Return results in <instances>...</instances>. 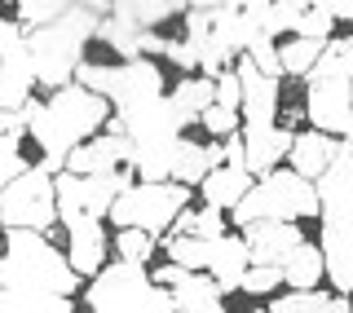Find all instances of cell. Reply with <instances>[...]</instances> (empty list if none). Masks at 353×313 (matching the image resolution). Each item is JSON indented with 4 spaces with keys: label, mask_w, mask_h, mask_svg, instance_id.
Returning <instances> with one entry per match:
<instances>
[{
    "label": "cell",
    "mask_w": 353,
    "mask_h": 313,
    "mask_svg": "<svg viewBox=\"0 0 353 313\" xmlns=\"http://www.w3.org/2000/svg\"><path fill=\"white\" fill-rule=\"evenodd\" d=\"M22 119H27V132L40 141L44 159L62 163L71 159V150H80L84 141L97 137V128L110 124V102L97 93H88L84 84H66L58 93L49 97V102H27L22 110Z\"/></svg>",
    "instance_id": "6da1fadb"
},
{
    "label": "cell",
    "mask_w": 353,
    "mask_h": 313,
    "mask_svg": "<svg viewBox=\"0 0 353 313\" xmlns=\"http://www.w3.org/2000/svg\"><path fill=\"white\" fill-rule=\"evenodd\" d=\"M110 5H66V14L44 31H27V53L36 62V84L66 88L75 84V71L84 66V44L97 36Z\"/></svg>",
    "instance_id": "7a4b0ae2"
},
{
    "label": "cell",
    "mask_w": 353,
    "mask_h": 313,
    "mask_svg": "<svg viewBox=\"0 0 353 313\" xmlns=\"http://www.w3.org/2000/svg\"><path fill=\"white\" fill-rule=\"evenodd\" d=\"M0 287L5 292H40V296L75 300L80 274L71 270V261L44 234L14 230V234H5V252H0Z\"/></svg>",
    "instance_id": "3957f363"
},
{
    "label": "cell",
    "mask_w": 353,
    "mask_h": 313,
    "mask_svg": "<svg viewBox=\"0 0 353 313\" xmlns=\"http://www.w3.org/2000/svg\"><path fill=\"white\" fill-rule=\"evenodd\" d=\"M185 44H190L199 71L216 80L225 62H234L248 49V27H243V5H190L185 9Z\"/></svg>",
    "instance_id": "277c9868"
},
{
    "label": "cell",
    "mask_w": 353,
    "mask_h": 313,
    "mask_svg": "<svg viewBox=\"0 0 353 313\" xmlns=\"http://www.w3.org/2000/svg\"><path fill=\"white\" fill-rule=\"evenodd\" d=\"M301 216H323V203H318V185L305 181L292 168H279V172L261 176L252 185V194L230 212L239 230L261 225V221H283V225H296Z\"/></svg>",
    "instance_id": "5b68a950"
},
{
    "label": "cell",
    "mask_w": 353,
    "mask_h": 313,
    "mask_svg": "<svg viewBox=\"0 0 353 313\" xmlns=\"http://www.w3.org/2000/svg\"><path fill=\"white\" fill-rule=\"evenodd\" d=\"M88 313H176L172 292L154 287V278L146 265H128L115 261L88 283L84 292Z\"/></svg>",
    "instance_id": "8992f818"
},
{
    "label": "cell",
    "mask_w": 353,
    "mask_h": 313,
    "mask_svg": "<svg viewBox=\"0 0 353 313\" xmlns=\"http://www.w3.org/2000/svg\"><path fill=\"white\" fill-rule=\"evenodd\" d=\"M75 84H84L88 93H97V97H106L115 115H128V110H137V106H150V102H159V97H168L163 93V71H159V62H150V58L119 62V66L84 62L80 71H75Z\"/></svg>",
    "instance_id": "52a82bcc"
},
{
    "label": "cell",
    "mask_w": 353,
    "mask_h": 313,
    "mask_svg": "<svg viewBox=\"0 0 353 313\" xmlns=\"http://www.w3.org/2000/svg\"><path fill=\"white\" fill-rule=\"evenodd\" d=\"M190 203V190L176 181H132L110 208V225L119 230H141V234H168L176 225V216Z\"/></svg>",
    "instance_id": "ba28073f"
},
{
    "label": "cell",
    "mask_w": 353,
    "mask_h": 313,
    "mask_svg": "<svg viewBox=\"0 0 353 313\" xmlns=\"http://www.w3.org/2000/svg\"><path fill=\"white\" fill-rule=\"evenodd\" d=\"M0 225H5V234L14 230L49 234L58 225V185L44 168H31L9 190H0Z\"/></svg>",
    "instance_id": "9c48e42d"
},
{
    "label": "cell",
    "mask_w": 353,
    "mask_h": 313,
    "mask_svg": "<svg viewBox=\"0 0 353 313\" xmlns=\"http://www.w3.org/2000/svg\"><path fill=\"white\" fill-rule=\"evenodd\" d=\"M132 154V141L119 119H110L106 132H97L93 141H84L80 150H71V159H66V172L75 176H97V172H119V168L128 163Z\"/></svg>",
    "instance_id": "30bf717a"
},
{
    "label": "cell",
    "mask_w": 353,
    "mask_h": 313,
    "mask_svg": "<svg viewBox=\"0 0 353 313\" xmlns=\"http://www.w3.org/2000/svg\"><path fill=\"white\" fill-rule=\"evenodd\" d=\"M115 119L124 124L132 146H172L185 132V124L176 119L168 97H159V102H150V106H137V110H128V115H115Z\"/></svg>",
    "instance_id": "8fae6325"
},
{
    "label": "cell",
    "mask_w": 353,
    "mask_h": 313,
    "mask_svg": "<svg viewBox=\"0 0 353 313\" xmlns=\"http://www.w3.org/2000/svg\"><path fill=\"white\" fill-rule=\"evenodd\" d=\"M239 137H243V154H248V172L256 181L279 172L283 154H292V146H296V132L283 124H243Z\"/></svg>",
    "instance_id": "7c38bea8"
},
{
    "label": "cell",
    "mask_w": 353,
    "mask_h": 313,
    "mask_svg": "<svg viewBox=\"0 0 353 313\" xmlns=\"http://www.w3.org/2000/svg\"><path fill=\"white\" fill-rule=\"evenodd\" d=\"M243 243L252 252V265H265V270H283L287 256L296 248H305V234L296 225H283V221H261V225H248L243 230Z\"/></svg>",
    "instance_id": "4fadbf2b"
},
{
    "label": "cell",
    "mask_w": 353,
    "mask_h": 313,
    "mask_svg": "<svg viewBox=\"0 0 353 313\" xmlns=\"http://www.w3.org/2000/svg\"><path fill=\"white\" fill-rule=\"evenodd\" d=\"M318 252H323V265H327L336 296H349L353 292V221H323Z\"/></svg>",
    "instance_id": "5bb4252c"
},
{
    "label": "cell",
    "mask_w": 353,
    "mask_h": 313,
    "mask_svg": "<svg viewBox=\"0 0 353 313\" xmlns=\"http://www.w3.org/2000/svg\"><path fill=\"white\" fill-rule=\"evenodd\" d=\"M97 40L110 44V49L119 53L124 62H137V58H154L159 53L163 58V40L159 31H141V27H132L128 18H119V14H110L106 9V18H102V27H97Z\"/></svg>",
    "instance_id": "9a60e30c"
},
{
    "label": "cell",
    "mask_w": 353,
    "mask_h": 313,
    "mask_svg": "<svg viewBox=\"0 0 353 313\" xmlns=\"http://www.w3.org/2000/svg\"><path fill=\"white\" fill-rule=\"evenodd\" d=\"M318 185V203H323V221H353V141L340 146V159Z\"/></svg>",
    "instance_id": "2e32d148"
},
{
    "label": "cell",
    "mask_w": 353,
    "mask_h": 313,
    "mask_svg": "<svg viewBox=\"0 0 353 313\" xmlns=\"http://www.w3.org/2000/svg\"><path fill=\"white\" fill-rule=\"evenodd\" d=\"M252 270V252L248 243L234 239V234H225V239H212V248H208V278L221 287V292H239L243 278Z\"/></svg>",
    "instance_id": "e0dca14e"
},
{
    "label": "cell",
    "mask_w": 353,
    "mask_h": 313,
    "mask_svg": "<svg viewBox=\"0 0 353 313\" xmlns=\"http://www.w3.org/2000/svg\"><path fill=\"white\" fill-rule=\"evenodd\" d=\"M239 84H243V124H279V84L265 80L248 58L239 62Z\"/></svg>",
    "instance_id": "ac0fdd59"
},
{
    "label": "cell",
    "mask_w": 353,
    "mask_h": 313,
    "mask_svg": "<svg viewBox=\"0 0 353 313\" xmlns=\"http://www.w3.org/2000/svg\"><path fill=\"white\" fill-rule=\"evenodd\" d=\"M340 146L345 141L327 137V132H296V146H292V172H301L305 181H323L331 172V163L340 159Z\"/></svg>",
    "instance_id": "d6986e66"
},
{
    "label": "cell",
    "mask_w": 353,
    "mask_h": 313,
    "mask_svg": "<svg viewBox=\"0 0 353 313\" xmlns=\"http://www.w3.org/2000/svg\"><path fill=\"white\" fill-rule=\"evenodd\" d=\"M66 234H71V248H66L71 270L93 283V278L106 270V230H102V221H80V225L66 230Z\"/></svg>",
    "instance_id": "ffe728a7"
},
{
    "label": "cell",
    "mask_w": 353,
    "mask_h": 313,
    "mask_svg": "<svg viewBox=\"0 0 353 313\" xmlns=\"http://www.w3.org/2000/svg\"><path fill=\"white\" fill-rule=\"evenodd\" d=\"M31 84H36V62L27 53V40L0 62V110H27Z\"/></svg>",
    "instance_id": "44dd1931"
},
{
    "label": "cell",
    "mask_w": 353,
    "mask_h": 313,
    "mask_svg": "<svg viewBox=\"0 0 353 313\" xmlns=\"http://www.w3.org/2000/svg\"><path fill=\"white\" fill-rule=\"evenodd\" d=\"M252 172L248 168H212V172H208V181L199 185L203 190V208H216V212H234L243 199L252 194Z\"/></svg>",
    "instance_id": "7402d4cb"
},
{
    "label": "cell",
    "mask_w": 353,
    "mask_h": 313,
    "mask_svg": "<svg viewBox=\"0 0 353 313\" xmlns=\"http://www.w3.org/2000/svg\"><path fill=\"white\" fill-rule=\"evenodd\" d=\"M221 296H225V292H221V287H216L208 274H185L181 283L172 287L176 313H230Z\"/></svg>",
    "instance_id": "603a6c76"
},
{
    "label": "cell",
    "mask_w": 353,
    "mask_h": 313,
    "mask_svg": "<svg viewBox=\"0 0 353 313\" xmlns=\"http://www.w3.org/2000/svg\"><path fill=\"white\" fill-rule=\"evenodd\" d=\"M168 102L176 110V119L190 128L194 119H203V110L216 102V80H208V75H190V80H181L168 93Z\"/></svg>",
    "instance_id": "cb8c5ba5"
},
{
    "label": "cell",
    "mask_w": 353,
    "mask_h": 313,
    "mask_svg": "<svg viewBox=\"0 0 353 313\" xmlns=\"http://www.w3.org/2000/svg\"><path fill=\"white\" fill-rule=\"evenodd\" d=\"M132 185V172L119 168V172H97V176H84V199H88V216L93 221H106L115 199Z\"/></svg>",
    "instance_id": "d4e9b609"
},
{
    "label": "cell",
    "mask_w": 353,
    "mask_h": 313,
    "mask_svg": "<svg viewBox=\"0 0 353 313\" xmlns=\"http://www.w3.org/2000/svg\"><path fill=\"white\" fill-rule=\"evenodd\" d=\"M327 274L323 265V252H318V243H305V248H296L287 256L283 265V283L292 287V292H318V278Z\"/></svg>",
    "instance_id": "484cf974"
},
{
    "label": "cell",
    "mask_w": 353,
    "mask_h": 313,
    "mask_svg": "<svg viewBox=\"0 0 353 313\" xmlns=\"http://www.w3.org/2000/svg\"><path fill=\"white\" fill-rule=\"evenodd\" d=\"M270 313H353V305L336 292H287L270 305Z\"/></svg>",
    "instance_id": "4316f807"
},
{
    "label": "cell",
    "mask_w": 353,
    "mask_h": 313,
    "mask_svg": "<svg viewBox=\"0 0 353 313\" xmlns=\"http://www.w3.org/2000/svg\"><path fill=\"white\" fill-rule=\"evenodd\" d=\"M208 172H212V159H208V146H199V141H176V154H172V181L176 185H203Z\"/></svg>",
    "instance_id": "83f0119b"
},
{
    "label": "cell",
    "mask_w": 353,
    "mask_h": 313,
    "mask_svg": "<svg viewBox=\"0 0 353 313\" xmlns=\"http://www.w3.org/2000/svg\"><path fill=\"white\" fill-rule=\"evenodd\" d=\"M185 9H190V5H168V0H119V5H110V14L128 18L132 27H141V31H154L159 22L185 14Z\"/></svg>",
    "instance_id": "f1b7e54d"
},
{
    "label": "cell",
    "mask_w": 353,
    "mask_h": 313,
    "mask_svg": "<svg viewBox=\"0 0 353 313\" xmlns=\"http://www.w3.org/2000/svg\"><path fill=\"white\" fill-rule=\"evenodd\" d=\"M53 185H58V221L66 230H75L80 221H93V216H88V199H84V176L58 172Z\"/></svg>",
    "instance_id": "f546056e"
},
{
    "label": "cell",
    "mask_w": 353,
    "mask_h": 313,
    "mask_svg": "<svg viewBox=\"0 0 353 313\" xmlns=\"http://www.w3.org/2000/svg\"><path fill=\"white\" fill-rule=\"evenodd\" d=\"M168 234H176V239H203V243L225 239V212H216V208H199V212H190V208H185Z\"/></svg>",
    "instance_id": "4dcf8cb0"
},
{
    "label": "cell",
    "mask_w": 353,
    "mask_h": 313,
    "mask_svg": "<svg viewBox=\"0 0 353 313\" xmlns=\"http://www.w3.org/2000/svg\"><path fill=\"white\" fill-rule=\"evenodd\" d=\"M71 309H75L71 296H40V292H5V305H0V313H71Z\"/></svg>",
    "instance_id": "1f68e13d"
},
{
    "label": "cell",
    "mask_w": 353,
    "mask_h": 313,
    "mask_svg": "<svg viewBox=\"0 0 353 313\" xmlns=\"http://www.w3.org/2000/svg\"><path fill=\"white\" fill-rule=\"evenodd\" d=\"M327 53V44H318V40H301V36H292L279 49V58H283V75H309L318 66V58Z\"/></svg>",
    "instance_id": "d6a6232c"
},
{
    "label": "cell",
    "mask_w": 353,
    "mask_h": 313,
    "mask_svg": "<svg viewBox=\"0 0 353 313\" xmlns=\"http://www.w3.org/2000/svg\"><path fill=\"white\" fill-rule=\"evenodd\" d=\"M163 243V252H168V261L172 265H181V270H208V248L212 243H203V239H176V234H168V239H159Z\"/></svg>",
    "instance_id": "836d02e7"
},
{
    "label": "cell",
    "mask_w": 353,
    "mask_h": 313,
    "mask_svg": "<svg viewBox=\"0 0 353 313\" xmlns=\"http://www.w3.org/2000/svg\"><path fill=\"white\" fill-rule=\"evenodd\" d=\"M62 14H66L62 0H22L18 5V27L22 31H44V27H53Z\"/></svg>",
    "instance_id": "e575fe53"
},
{
    "label": "cell",
    "mask_w": 353,
    "mask_h": 313,
    "mask_svg": "<svg viewBox=\"0 0 353 313\" xmlns=\"http://www.w3.org/2000/svg\"><path fill=\"white\" fill-rule=\"evenodd\" d=\"M256 71L265 75V80H274L279 84L283 80V58H279V44H274L270 36H256V40H248V53H243Z\"/></svg>",
    "instance_id": "d590c367"
},
{
    "label": "cell",
    "mask_w": 353,
    "mask_h": 313,
    "mask_svg": "<svg viewBox=\"0 0 353 313\" xmlns=\"http://www.w3.org/2000/svg\"><path fill=\"white\" fill-rule=\"evenodd\" d=\"M296 36L331 44L336 40V18H331V9L327 5H305V18H301V27H296Z\"/></svg>",
    "instance_id": "8d00e7d4"
},
{
    "label": "cell",
    "mask_w": 353,
    "mask_h": 313,
    "mask_svg": "<svg viewBox=\"0 0 353 313\" xmlns=\"http://www.w3.org/2000/svg\"><path fill=\"white\" fill-rule=\"evenodd\" d=\"M154 248H159V239H150V234H141V230H119L115 234V252H119V261H128V265H146Z\"/></svg>",
    "instance_id": "74e56055"
},
{
    "label": "cell",
    "mask_w": 353,
    "mask_h": 313,
    "mask_svg": "<svg viewBox=\"0 0 353 313\" xmlns=\"http://www.w3.org/2000/svg\"><path fill=\"white\" fill-rule=\"evenodd\" d=\"M301 18H305V5H301V0H283V5H270V9H265V36L279 40L283 31H292V36H296Z\"/></svg>",
    "instance_id": "f35d334b"
},
{
    "label": "cell",
    "mask_w": 353,
    "mask_h": 313,
    "mask_svg": "<svg viewBox=\"0 0 353 313\" xmlns=\"http://www.w3.org/2000/svg\"><path fill=\"white\" fill-rule=\"evenodd\" d=\"M18 141H22V132H9V137H0V190H9L22 172H31V163L22 159Z\"/></svg>",
    "instance_id": "ab89813d"
},
{
    "label": "cell",
    "mask_w": 353,
    "mask_h": 313,
    "mask_svg": "<svg viewBox=\"0 0 353 313\" xmlns=\"http://www.w3.org/2000/svg\"><path fill=\"white\" fill-rule=\"evenodd\" d=\"M239 119H243L239 110H225V106H216V102H212V106L203 110V119H199V124H203V132H212L216 141H230V137H234V132L243 128Z\"/></svg>",
    "instance_id": "60d3db41"
},
{
    "label": "cell",
    "mask_w": 353,
    "mask_h": 313,
    "mask_svg": "<svg viewBox=\"0 0 353 313\" xmlns=\"http://www.w3.org/2000/svg\"><path fill=\"white\" fill-rule=\"evenodd\" d=\"M279 287H283V270H265V265H252L239 292H248V296H270V292H279Z\"/></svg>",
    "instance_id": "b9f144b4"
},
{
    "label": "cell",
    "mask_w": 353,
    "mask_h": 313,
    "mask_svg": "<svg viewBox=\"0 0 353 313\" xmlns=\"http://www.w3.org/2000/svg\"><path fill=\"white\" fill-rule=\"evenodd\" d=\"M216 106H225V110H243V84H239V71H221V75H216Z\"/></svg>",
    "instance_id": "7bdbcfd3"
},
{
    "label": "cell",
    "mask_w": 353,
    "mask_h": 313,
    "mask_svg": "<svg viewBox=\"0 0 353 313\" xmlns=\"http://www.w3.org/2000/svg\"><path fill=\"white\" fill-rule=\"evenodd\" d=\"M22 40H27V31H22L18 22H9L5 14H0V62H5V58H9V53L18 49Z\"/></svg>",
    "instance_id": "ee69618b"
},
{
    "label": "cell",
    "mask_w": 353,
    "mask_h": 313,
    "mask_svg": "<svg viewBox=\"0 0 353 313\" xmlns=\"http://www.w3.org/2000/svg\"><path fill=\"white\" fill-rule=\"evenodd\" d=\"M163 58H168V62H176V66H181V71H194V53H190V44H185V40H168V44H163Z\"/></svg>",
    "instance_id": "f6af8a7d"
},
{
    "label": "cell",
    "mask_w": 353,
    "mask_h": 313,
    "mask_svg": "<svg viewBox=\"0 0 353 313\" xmlns=\"http://www.w3.org/2000/svg\"><path fill=\"white\" fill-rule=\"evenodd\" d=\"M9 132H27L22 110H0V137H9Z\"/></svg>",
    "instance_id": "bcb514c9"
},
{
    "label": "cell",
    "mask_w": 353,
    "mask_h": 313,
    "mask_svg": "<svg viewBox=\"0 0 353 313\" xmlns=\"http://www.w3.org/2000/svg\"><path fill=\"white\" fill-rule=\"evenodd\" d=\"M327 9L336 22H353V0H327Z\"/></svg>",
    "instance_id": "7dc6e473"
},
{
    "label": "cell",
    "mask_w": 353,
    "mask_h": 313,
    "mask_svg": "<svg viewBox=\"0 0 353 313\" xmlns=\"http://www.w3.org/2000/svg\"><path fill=\"white\" fill-rule=\"evenodd\" d=\"M336 49H340V58H345V66H349V80H353V36L349 40H336Z\"/></svg>",
    "instance_id": "c3c4849f"
},
{
    "label": "cell",
    "mask_w": 353,
    "mask_h": 313,
    "mask_svg": "<svg viewBox=\"0 0 353 313\" xmlns=\"http://www.w3.org/2000/svg\"><path fill=\"white\" fill-rule=\"evenodd\" d=\"M0 305H5V292H0Z\"/></svg>",
    "instance_id": "681fc988"
},
{
    "label": "cell",
    "mask_w": 353,
    "mask_h": 313,
    "mask_svg": "<svg viewBox=\"0 0 353 313\" xmlns=\"http://www.w3.org/2000/svg\"><path fill=\"white\" fill-rule=\"evenodd\" d=\"M0 252H5V248H0Z\"/></svg>",
    "instance_id": "f907efd6"
}]
</instances>
